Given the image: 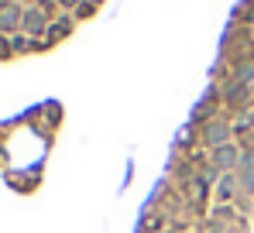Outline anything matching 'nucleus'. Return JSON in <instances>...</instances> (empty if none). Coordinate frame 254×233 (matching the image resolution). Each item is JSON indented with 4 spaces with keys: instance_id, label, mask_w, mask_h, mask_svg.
<instances>
[{
    "instance_id": "nucleus-1",
    "label": "nucleus",
    "mask_w": 254,
    "mask_h": 233,
    "mask_svg": "<svg viewBox=\"0 0 254 233\" xmlns=\"http://www.w3.org/2000/svg\"><path fill=\"white\" fill-rule=\"evenodd\" d=\"M227 137H230V127L223 120H210L206 130H203V144H210V148H223Z\"/></svg>"
},
{
    "instance_id": "nucleus-2",
    "label": "nucleus",
    "mask_w": 254,
    "mask_h": 233,
    "mask_svg": "<svg viewBox=\"0 0 254 233\" xmlns=\"http://www.w3.org/2000/svg\"><path fill=\"white\" fill-rule=\"evenodd\" d=\"M241 148L234 144H223V148H213V168H237L241 165Z\"/></svg>"
},
{
    "instance_id": "nucleus-3",
    "label": "nucleus",
    "mask_w": 254,
    "mask_h": 233,
    "mask_svg": "<svg viewBox=\"0 0 254 233\" xmlns=\"http://www.w3.org/2000/svg\"><path fill=\"white\" fill-rule=\"evenodd\" d=\"M237 185H241V192H244V195L254 192V155L241 158V165H237Z\"/></svg>"
},
{
    "instance_id": "nucleus-4",
    "label": "nucleus",
    "mask_w": 254,
    "mask_h": 233,
    "mask_svg": "<svg viewBox=\"0 0 254 233\" xmlns=\"http://www.w3.org/2000/svg\"><path fill=\"white\" fill-rule=\"evenodd\" d=\"M42 28H45V10L38 7V10H28L24 14V31L28 35H42Z\"/></svg>"
},
{
    "instance_id": "nucleus-5",
    "label": "nucleus",
    "mask_w": 254,
    "mask_h": 233,
    "mask_svg": "<svg viewBox=\"0 0 254 233\" xmlns=\"http://www.w3.org/2000/svg\"><path fill=\"white\" fill-rule=\"evenodd\" d=\"M234 185H237V175H227V178H223V182H220V185H216V199H220V202H223V206H227V202H230V199H234Z\"/></svg>"
},
{
    "instance_id": "nucleus-6",
    "label": "nucleus",
    "mask_w": 254,
    "mask_h": 233,
    "mask_svg": "<svg viewBox=\"0 0 254 233\" xmlns=\"http://www.w3.org/2000/svg\"><path fill=\"white\" fill-rule=\"evenodd\" d=\"M69 28H72V17L55 21V24H52V38H65V35H69Z\"/></svg>"
},
{
    "instance_id": "nucleus-7",
    "label": "nucleus",
    "mask_w": 254,
    "mask_h": 233,
    "mask_svg": "<svg viewBox=\"0 0 254 233\" xmlns=\"http://www.w3.org/2000/svg\"><path fill=\"white\" fill-rule=\"evenodd\" d=\"M7 55H10V45H7V41L0 38V58H7Z\"/></svg>"
},
{
    "instance_id": "nucleus-8",
    "label": "nucleus",
    "mask_w": 254,
    "mask_h": 233,
    "mask_svg": "<svg viewBox=\"0 0 254 233\" xmlns=\"http://www.w3.org/2000/svg\"><path fill=\"white\" fill-rule=\"evenodd\" d=\"M59 3H62V7H72V3H76V0H59Z\"/></svg>"
},
{
    "instance_id": "nucleus-9",
    "label": "nucleus",
    "mask_w": 254,
    "mask_h": 233,
    "mask_svg": "<svg viewBox=\"0 0 254 233\" xmlns=\"http://www.w3.org/2000/svg\"><path fill=\"white\" fill-rule=\"evenodd\" d=\"M86 3H103V0H86Z\"/></svg>"
}]
</instances>
